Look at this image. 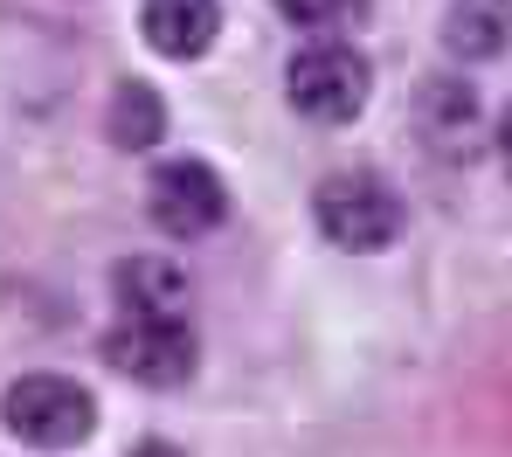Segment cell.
Returning a JSON list of instances; mask_svg holds the SVG:
<instances>
[{
	"label": "cell",
	"instance_id": "6da1fadb",
	"mask_svg": "<svg viewBox=\"0 0 512 457\" xmlns=\"http://www.w3.org/2000/svg\"><path fill=\"white\" fill-rule=\"evenodd\" d=\"M0 423L28 451H77L97 430V402H90L84 381H70V374H21L0 395Z\"/></svg>",
	"mask_w": 512,
	"mask_h": 457
},
{
	"label": "cell",
	"instance_id": "7a4b0ae2",
	"mask_svg": "<svg viewBox=\"0 0 512 457\" xmlns=\"http://www.w3.org/2000/svg\"><path fill=\"white\" fill-rule=\"evenodd\" d=\"M312 215H319V229H326L340 250H388V243L402 236V222H409L402 194L381 181V174H360V167L319 181Z\"/></svg>",
	"mask_w": 512,
	"mask_h": 457
},
{
	"label": "cell",
	"instance_id": "3957f363",
	"mask_svg": "<svg viewBox=\"0 0 512 457\" xmlns=\"http://www.w3.org/2000/svg\"><path fill=\"white\" fill-rule=\"evenodd\" d=\"M367 84H374V77H367V56L346 49V42H312V49H298L291 70H284L291 111L312 118V125H346V118H360Z\"/></svg>",
	"mask_w": 512,
	"mask_h": 457
},
{
	"label": "cell",
	"instance_id": "277c9868",
	"mask_svg": "<svg viewBox=\"0 0 512 457\" xmlns=\"http://www.w3.org/2000/svg\"><path fill=\"white\" fill-rule=\"evenodd\" d=\"M104 361L118 374H132L139 388H187L194 361H201V340L187 319H118L104 333Z\"/></svg>",
	"mask_w": 512,
	"mask_h": 457
},
{
	"label": "cell",
	"instance_id": "5b68a950",
	"mask_svg": "<svg viewBox=\"0 0 512 457\" xmlns=\"http://www.w3.org/2000/svg\"><path fill=\"white\" fill-rule=\"evenodd\" d=\"M146 215H153L167 236H208V229H222L229 194H222V181H215V167L173 160V167H160L153 187H146Z\"/></svg>",
	"mask_w": 512,
	"mask_h": 457
},
{
	"label": "cell",
	"instance_id": "8992f818",
	"mask_svg": "<svg viewBox=\"0 0 512 457\" xmlns=\"http://www.w3.org/2000/svg\"><path fill=\"white\" fill-rule=\"evenodd\" d=\"M416 125H423V139L443 153H471L478 139H485V111H478V91L471 84H457V77H429L423 91H416Z\"/></svg>",
	"mask_w": 512,
	"mask_h": 457
},
{
	"label": "cell",
	"instance_id": "52a82bcc",
	"mask_svg": "<svg viewBox=\"0 0 512 457\" xmlns=\"http://www.w3.org/2000/svg\"><path fill=\"white\" fill-rule=\"evenodd\" d=\"M139 28H146V42L173 56V63H194V56H208V42L222 35V7L215 0H146L139 7Z\"/></svg>",
	"mask_w": 512,
	"mask_h": 457
},
{
	"label": "cell",
	"instance_id": "ba28073f",
	"mask_svg": "<svg viewBox=\"0 0 512 457\" xmlns=\"http://www.w3.org/2000/svg\"><path fill=\"white\" fill-rule=\"evenodd\" d=\"M118 298H125L132 319H187V271L173 257H125Z\"/></svg>",
	"mask_w": 512,
	"mask_h": 457
},
{
	"label": "cell",
	"instance_id": "9c48e42d",
	"mask_svg": "<svg viewBox=\"0 0 512 457\" xmlns=\"http://www.w3.org/2000/svg\"><path fill=\"white\" fill-rule=\"evenodd\" d=\"M443 49L457 63H492L512 49V0H457L443 14Z\"/></svg>",
	"mask_w": 512,
	"mask_h": 457
},
{
	"label": "cell",
	"instance_id": "30bf717a",
	"mask_svg": "<svg viewBox=\"0 0 512 457\" xmlns=\"http://www.w3.org/2000/svg\"><path fill=\"white\" fill-rule=\"evenodd\" d=\"M160 139H167V104H160V91L153 84H118L111 91V146L146 153Z\"/></svg>",
	"mask_w": 512,
	"mask_h": 457
},
{
	"label": "cell",
	"instance_id": "8fae6325",
	"mask_svg": "<svg viewBox=\"0 0 512 457\" xmlns=\"http://www.w3.org/2000/svg\"><path fill=\"white\" fill-rule=\"evenodd\" d=\"M277 14L291 28H312V35H346V28H360L367 0H277Z\"/></svg>",
	"mask_w": 512,
	"mask_h": 457
},
{
	"label": "cell",
	"instance_id": "7c38bea8",
	"mask_svg": "<svg viewBox=\"0 0 512 457\" xmlns=\"http://www.w3.org/2000/svg\"><path fill=\"white\" fill-rule=\"evenodd\" d=\"M492 146H499V160H506V174H512V111L499 118V132H492Z\"/></svg>",
	"mask_w": 512,
	"mask_h": 457
},
{
	"label": "cell",
	"instance_id": "4fadbf2b",
	"mask_svg": "<svg viewBox=\"0 0 512 457\" xmlns=\"http://www.w3.org/2000/svg\"><path fill=\"white\" fill-rule=\"evenodd\" d=\"M132 457H187V451H173V444H139Z\"/></svg>",
	"mask_w": 512,
	"mask_h": 457
}]
</instances>
